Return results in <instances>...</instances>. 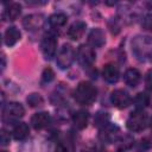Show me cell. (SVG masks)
Returning a JSON list of instances; mask_svg holds the SVG:
<instances>
[{
    "instance_id": "ffe728a7",
    "label": "cell",
    "mask_w": 152,
    "mask_h": 152,
    "mask_svg": "<svg viewBox=\"0 0 152 152\" xmlns=\"http://www.w3.org/2000/svg\"><path fill=\"white\" fill-rule=\"evenodd\" d=\"M134 103H135L137 108L142 109L150 103V96L147 94H145V93H139L134 99Z\"/></svg>"
},
{
    "instance_id": "8992f818",
    "label": "cell",
    "mask_w": 152,
    "mask_h": 152,
    "mask_svg": "<svg viewBox=\"0 0 152 152\" xmlns=\"http://www.w3.org/2000/svg\"><path fill=\"white\" fill-rule=\"evenodd\" d=\"M77 59L82 66H84V68L90 66L95 61L94 49L90 48L89 45H81L77 50Z\"/></svg>"
},
{
    "instance_id": "6da1fadb",
    "label": "cell",
    "mask_w": 152,
    "mask_h": 152,
    "mask_svg": "<svg viewBox=\"0 0 152 152\" xmlns=\"http://www.w3.org/2000/svg\"><path fill=\"white\" fill-rule=\"evenodd\" d=\"M132 52L139 61L152 62V38L148 36H137L132 40Z\"/></svg>"
},
{
    "instance_id": "d6986e66",
    "label": "cell",
    "mask_w": 152,
    "mask_h": 152,
    "mask_svg": "<svg viewBox=\"0 0 152 152\" xmlns=\"http://www.w3.org/2000/svg\"><path fill=\"white\" fill-rule=\"evenodd\" d=\"M21 13V6L18 2H13L11 4L4 12V18H6L7 20H15Z\"/></svg>"
},
{
    "instance_id": "ba28073f",
    "label": "cell",
    "mask_w": 152,
    "mask_h": 152,
    "mask_svg": "<svg viewBox=\"0 0 152 152\" xmlns=\"http://www.w3.org/2000/svg\"><path fill=\"white\" fill-rule=\"evenodd\" d=\"M110 101L116 108L122 109V108H126L131 104L132 99L127 91H125L122 89H115L110 94Z\"/></svg>"
},
{
    "instance_id": "9c48e42d",
    "label": "cell",
    "mask_w": 152,
    "mask_h": 152,
    "mask_svg": "<svg viewBox=\"0 0 152 152\" xmlns=\"http://www.w3.org/2000/svg\"><path fill=\"white\" fill-rule=\"evenodd\" d=\"M43 24H44V15L40 13L28 14L23 20V26L27 31H37L43 26Z\"/></svg>"
},
{
    "instance_id": "2e32d148",
    "label": "cell",
    "mask_w": 152,
    "mask_h": 152,
    "mask_svg": "<svg viewBox=\"0 0 152 152\" xmlns=\"http://www.w3.org/2000/svg\"><path fill=\"white\" fill-rule=\"evenodd\" d=\"M88 120H89V114L86 110H78L72 115V122L74 125L80 128L83 129L84 127H87L88 125Z\"/></svg>"
},
{
    "instance_id": "7c38bea8",
    "label": "cell",
    "mask_w": 152,
    "mask_h": 152,
    "mask_svg": "<svg viewBox=\"0 0 152 152\" xmlns=\"http://www.w3.org/2000/svg\"><path fill=\"white\" fill-rule=\"evenodd\" d=\"M84 31H86V23L78 20V21H75L74 24H71V26L68 30V36L72 40H78L83 36Z\"/></svg>"
},
{
    "instance_id": "ac0fdd59",
    "label": "cell",
    "mask_w": 152,
    "mask_h": 152,
    "mask_svg": "<svg viewBox=\"0 0 152 152\" xmlns=\"http://www.w3.org/2000/svg\"><path fill=\"white\" fill-rule=\"evenodd\" d=\"M66 20H68V18L64 13H55L49 18V24L52 28L59 30L66 24Z\"/></svg>"
},
{
    "instance_id": "cb8c5ba5",
    "label": "cell",
    "mask_w": 152,
    "mask_h": 152,
    "mask_svg": "<svg viewBox=\"0 0 152 152\" xmlns=\"http://www.w3.org/2000/svg\"><path fill=\"white\" fill-rule=\"evenodd\" d=\"M0 137H1V145L2 146H6L10 142V134H7V132L5 129H1Z\"/></svg>"
},
{
    "instance_id": "3957f363",
    "label": "cell",
    "mask_w": 152,
    "mask_h": 152,
    "mask_svg": "<svg viewBox=\"0 0 152 152\" xmlns=\"http://www.w3.org/2000/svg\"><path fill=\"white\" fill-rule=\"evenodd\" d=\"M146 124H147V116L141 109H138V110L131 113V115L128 116V119L126 121V126L131 132L142 131L146 127Z\"/></svg>"
},
{
    "instance_id": "e0dca14e",
    "label": "cell",
    "mask_w": 152,
    "mask_h": 152,
    "mask_svg": "<svg viewBox=\"0 0 152 152\" xmlns=\"http://www.w3.org/2000/svg\"><path fill=\"white\" fill-rule=\"evenodd\" d=\"M28 126L25 122H15L14 127H13V137L17 140H24L27 135H28Z\"/></svg>"
},
{
    "instance_id": "8fae6325",
    "label": "cell",
    "mask_w": 152,
    "mask_h": 152,
    "mask_svg": "<svg viewBox=\"0 0 152 152\" xmlns=\"http://www.w3.org/2000/svg\"><path fill=\"white\" fill-rule=\"evenodd\" d=\"M88 42L91 46L94 48H101L106 39H104V33L101 28L96 27V28H93L90 32H89V36H88Z\"/></svg>"
},
{
    "instance_id": "5bb4252c",
    "label": "cell",
    "mask_w": 152,
    "mask_h": 152,
    "mask_svg": "<svg viewBox=\"0 0 152 152\" xmlns=\"http://www.w3.org/2000/svg\"><path fill=\"white\" fill-rule=\"evenodd\" d=\"M102 76L103 78L108 82V83H115L119 80V69L114 65V64H106L103 66V71H102Z\"/></svg>"
},
{
    "instance_id": "484cf974",
    "label": "cell",
    "mask_w": 152,
    "mask_h": 152,
    "mask_svg": "<svg viewBox=\"0 0 152 152\" xmlns=\"http://www.w3.org/2000/svg\"><path fill=\"white\" fill-rule=\"evenodd\" d=\"M5 68V55H2V69Z\"/></svg>"
},
{
    "instance_id": "5b68a950",
    "label": "cell",
    "mask_w": 152,
    "mask_h": 152,
    "mask_svg": "<svg viewBox=\"0 0 152 152\" xmlns=\"http://www.w3.org/2000/svg\"><path fill=\"white\" fill-rule=\"evenodd\" d=\"M25 114V109L21 103L19 102H10L4 109V121L5 122H13L23 118Z\"/></svg>"
},
{
    "instance_id": "30bf717a",
    "label": "cell",
    "mask_w": 152,
    "mask_h": 152,
    "mask_svg": "<svg viewBox=\"0 0 152 152\" xmlns=\"http://www.w3.org/2000/svg\"><path fill=\"white\" fill-rule=\"evenodd\" d=\"M49 124H50V114L46 113V112L36 113V114L31 118V125H32L33 128H36V129L45 128Z\"/></svg>"
},
{
    "instance_id": "7402d4cb",
    "label": "cell",
    "mask_w": 152,
    "mask_h": 152,
    "mask_svg": "<svg viewBox=\"0 0 152 152\" xmlns=\"http://www.w3.org/2000/svg\"><path fill=\"white\" fill-rule=\"evenodd\" d=\"M53 77H55V72L52 71L51 68H46V69H44L43 75H42V81H43L44 83H49V82H51V81L53 80Z\"/></svg>"
},
{
    "instance_id": "4fadbf2b",
    "label": "cell",
    "mask_w": 152,
    "mask_h": 152,
    "mask_svg": "<svg viewBox=\"0 0 152 152\" xmlns=\"http://www.w3.org/2000/svg\"><path fill=\"white\" fill-rule=\"evenodd\" d=\"M21 34H20V31L15 27V26H10L6 31H5V34H4V42L7 46H13L19 39H20Z\"/></svg>"
},
{
    "instance_id": "44dd1931",
    "label": "cell",
    "mask_w": 152,
    "mask_h": 152,
    "mask_svg": "<svg viewBox=\"0 0 152 152\" xmlns=\"http://www.w3.org/2000/svg\"><path fill=\"white\" fill-rule=\"evenodd\" d=\"M27 103L31 106V107H38V106H42L43 104V97L39 95V94H36V93H32L27 96L26 99Z\"/></svg>"
},
{
    "instance_id": "277c9868",
    "label": "cell",
    "mask_w": 152,
    "mask_h": 152,
    "mask_svg": "<svg viewBox=\"0 0 152 152\" xmlns=\"http://www.w3.org/2000/svg\"><path fill=\"white\" fill-rule=\"evenodd\" d=\"M75 59V50L70 44H64L58 51L56 63L61 69H68Z\"/></svg>"
},
{
    "instance_id": "7a4b0ae2",
    "label": "cell",
    "mask_w": 152,
    "mask_h": 152,
    "mask_svg": "<svg viewBox=\"0 0 152 152\" xmlns=\"http://www.w3.org/2000/svg\"><path fill=\"white\" fill-rule=\"evenodd\" d=\"M97 95L96 88L90 82H81L74 90V99L80 104H91Z\"/></svg>"
},
{
    "instance_id": "9a60e30c",
    "label": "cell",
    "mask_w": 152,
    "mask_h": 152,
    "mask_svg": "<svg viewBox=\"0 0 152 152\" xmlns=\"http://www.w3.org/2000/svg\"><path fill=\"white\" fill-rule=\"evenodd\" d=\"M140 78H141V75L139 72V70L134 69V68H129L126 70V72L124 74V80L126 82L127 86L134 88L139 84L140 82Z\"/></svg>"
},
{
    "instance_id": "52a82bcc",
    "label": "cell",
    "mask_w": 152,
    "mask_h": 152,
    "mask_svg": "<svg viewBox=\"0 0 152 152\" xmlns=\"http://www.w3.org/2000/svg\"><path fill=\"white\" fill-rule=\"evenodd\" d=\"M56 49H57V40L55 36L46 34L42 39V43H40V50H42L43 56L46 59H51L56 53Z\"/></svg>"
},
{
    "instance_id": "83f0119b",
    "label": "cell",
    "mask_w": 152,
    "mask_h": 152,
    "mask_svg": "<svg viewBox=\"0 0 152 152\" xmlns=\"http://www.w3.org/2000/svg\"><path fill=\"white\" fill-rule=\"evenodd\" d=\"M2 152H6V151H2Z\"/></svg>"
},
{
    "instance_id": "d4e9b609",
    "label": "cell",
    "mask_w": 152,
    "mask_h": 152,
    "mask_svg": "<svg viewBox=\"0 0 152 152\" xmlns=\"http://www.w3.org/2000/svg\"><path fill=\"white\" fill-rule=\"evenodd\" d=\"M56 152H68V151H66V148H65L63 145H59V146L56 148Z\"/></svg>"
},
{
    "instance_id": "603a6c76",
    "label": "cell",
    "mask_w": 152,
    "mask_h": 152,
    "mask_svg": "<svg viewBox=\"0 0 152 152\" xmlns=\"http://www.w3.org/2000/svg\"><path fill=\"white\" fill-rule=\"evenodd\" d=\"M145 86L148 90H152V69H150L145 75Z\"/></svg>"
},
{
    "instance_id": "4316f807",
    "label": "cell",
    "mask_w": 152,
    "mask_h": 152,
    "mask_svg": "<svg viewBox=\"0 0 152 152\" xmlns=\"http://www.w3.org/2000/svg\"><path fill=\"white\" fill-rule=\"evenodd\" d=\"M150 127H151V128H152V118H151V119H150Z\"/></svg>"
}]
</instances>
